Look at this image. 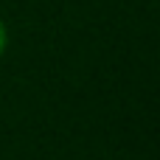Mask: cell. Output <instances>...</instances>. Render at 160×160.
Returning <instances> with one entry per match:
<instances>
[{"label":"cell","mask_w":160,"mask_h":160,"mask_svg":"<svg viewBox=\"0 0 160 160\" xmlns=\"http://www.w3.org/2000/svg\"><path fill=\"white\" fill-rule=\"evenodd\" d=\"M6 48V31H3V25H0V51Z\"/></svg>","instance_id":"1"}]
</instances>
